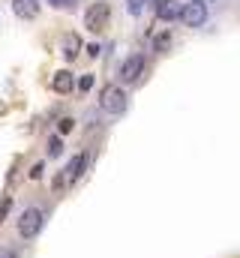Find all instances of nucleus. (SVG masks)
Listing matches in <instances>:
<instances>
[{
	"label": "nucleus",
	"instance_id": "f257e3e1",
	"mask_svg": "<svg viewBox=\"0 0 240 258\" xmlns=\"http://www.w3.org/2000/svg\"><path fill=\"white\" fill-rule=\"evenodd\" d=\"M99 108H102L108 117H120V114H126V108H129V96H126V90H123L120 84H108V87H102V93H99Z\"/></svg>",
	"mask_w": 240,
	"mask_h": 258
},
{
	"label": "nucleus",
	"instance_id": "f03ea898",
	"mask_svg": "<svg viewBox=\"0 0 240 258\" xmlns=\"http://www.w3.org/2000/svg\"><path fill=\"white\" fill-rule=\"evenodd\" d=\"M108 18H111V6L105 0H93L87 6V12H84V27L90 33H102L108 27Z\"/></svg>",
	"mask_w": 240,
	"mask_h": 258
},
{
	"label": "nucleus",
	"instance_id": "7ed1b4c3",
	"mask_svg": "<svg viewBox=\"0 0 240 258\" xmlns=\"http://www.w3.org/2000/svg\"><path fill=\"white\" fill-rule=\"evenodd\" d=\"M42 225H45V210H42V207H27V210L18 216V234H21L24 240H33V237L42 231Z\"/></svg>",
	"mask_w": 240,
	"mask_h": 258
},
{
	"label": "nucleus",
	"instance_id": "20e7f679",
	"mask_svg": "<svg viewBox=\"0 0 240 258\" xmlns=\"http://www.w3.org/2000/svg\"><path fill=\"white\" fill-rule=\"evenodd\" d=\"M180 21H183V27H192V30L204 27V24H207V6L198 3V0L180 3Z\"/></svg>",
	"mask_w": 240,
	"mask_h": 258
},
{
	"label": "nucleus",
	"instance_id": "39448f33",
	"mask_svg": "<svg viewBox=\"0 0 240 258\" xmlns=\"http://www.w3.org/2000/svg\"><path fill=\"white\" fill-rule=\"evenodd\" d=\"M141 72H144V57H141V54H129L117 69V75H120L123 84H135V81L141 78Z\"/></svg>",
	"mask_w": 240,
	"mask_h": 258
},
{
	"label": "nucleus",
	"instance_id": "423d86ee",
	"mask_svg": "<svg viewBox=\"0 0 240 258\" xmlns=\"http://www.w3.org/2000/svg\"><path fill=\"white\" fill-rule=\"evenodd\" d=\"M9 6H12L15 18H21V21H33V18L39 15V9H42L39 0H12Z\"/></svg>",
	"mask_w": 240,
	"mask_h": 258
},
{
	"label": "nucleus",
	"instance_id": "0eeeda50",
	"mask_svg": "<svg viewBox=\"0 0 240 258\" xmlns=\"http://www.w3.org/2000/svg\"><path fill=\"white\" fill-rule=\"evenodd\" d=\"M60 54L72 63V60H78V54H81V36L78 33H63V39H60Z\"/></svg>",
	"mask_w": 240,
	"mask_h": 258
},
{
	"label": "nucleus",
	"instance_id": "6e6552de",
	"mask_svg": "<svg viewBox=\"0 0 240 258\" xmlns=\"http://www.w3.org/2000/svg\"><path fill=\"white\" fill-rule=\"evenodd\" d=\"M84 168H87V153L81 150V153H75V156L66 162V183H75V180L84 174Z\"/></svg>",
	"mask_w": 240,
	"mask_h": 258
},
{
	"label": "nucleus",
	"instance_id": "1a4fd4ad",
	"mask_svg": "<svg viewBox=\"0 0 240 258\" xmlns=\"http://www.w3.org/2000/svg\"><path fill=\"white\" fill-rule=\"evenodd\" d=\"M51 87H54V93H72L75 90V75L69 72V69H57L54 72V78H51Z\"/></svg>",
	"mask_w": 240,
	"mask_h": 258
},
{
	"label": "nucleus",
	"instance_id": "9d476101",
	"mask_svg": "<svg viewBox=\"0 0 240 258\" xmlns=\"http://www.w3.org/2000/svg\"><path fill=\"white\" fill-rule=\"evenodd\" d=\"M153 9H156V18H162V21L180 18V3L177 0H153Z\"/></svg>",
	"mask_w": 240,
	"mask_h": 258
},
{
	"label": "nucleus",
	"instance_id": "9b49d317",
	"mask_svg": "<svg viewBox=\"0 0 240 258\" xmlns=\"http://www.w3.org/2000/svg\"><path fill=\"white\" fill-rule=\"evenodd\" d=\"M90 87H93V75H90V72H87V75H78V78H75V90L87 93Z\"/></svg>",
	"mask_w": 240,
	"mask_h": 258
},
{
	"label": "nucleus",
	"instance_id": "f8f14e48",
	"mask_svg": "<svg viewBox=\"0 0 240 258\" xmlns=\"http://www.w3.org/2000/svg\"><path fill=\"white\" fill-rule=\"evenodd\" d=\"M60 150H63L60 135H51V138H48V156H60Z\"/></svg>",
	"mask_w": 240,
	"mask_h": 258
},
{
	"label": "nucleus",
	"instance_id": "ddd939ff",
	"mask_svg": "<svg viewBox=\"0 0 240 258\" xmlns=\"http://www.w3.org/2000/svg\"><path fill=\"white\" fill-rule=\"evenodd\" d=\"M168 45H171V33H162V36L153 39V48H156V51H165Z\"/></svg>",
	"mask_w": 240,
	"mask_h": 258
},
{
	"label": "nucleus",
	"instance_id": "4468645a",
	"mask_svg": "<svg viewBox=\"0 0 240 258\" xmlns=\"http://www.w3.org/2000/svg\"><path fill=\"white\" fill-rule=\"evenodd\" d=\"M141 9H144V0H126V12L129 15H141Z\"/></svg>",
	"mask_w": 240,
	"mask_h": 258
},
{
	"label": "nucleus",
	"instance_id": "2eb2a0df",
	"mask_svg": "<svg viewBox=\"0 0 240 258\" xmlns=\"http://www.w3.org/2000/svg\"><path fill=\"white\" fill-rule=\"evenodd\" d=\"M72 126H75V120H72V117H63V120L57 123V132L60 135H66V132H72Z\"/></svg>",
	"mask_w": 240,
	"mask_h": 258
},
{
	"label": "nucleus",
	"instance_id": "dca6fc26",
	"mask_svg": "<svg viewBox=\"0 0 240 258\" xmlns=\"http://www.w3.org/2000/svg\"><path fill=\"white\" fill-rule=\"evenodd\" d=\"M42 171H45V165H42V162H36V165L30 168V180H39V177H42Z\"/></svg>",
	"mask_w": 240,
	"mask_h": 258
},
{
	"label": "nucleus",
	"instance_id": "f3484780",
	"mask_svg": "<svg viewBox=\"0 0 240 258\" xmlns=\"http://www.w3.org/2000/svg\"><path fill=\"white\" fill-rule=\"evenodd\" d=\"M9 207H12V198H3V201H0V222L6 219V213H9Z\"/></svg>",
	"mask_w": 240,
	"mask_h": 258
},
{
	"label": "nucleus",
	"instance_id": "a211bd4d",
	"mask_svg": "<svg viewBox=\"0 0 240 258\" xmlns=\"http://www.w3.org/2000/svg\"><path fill=\"white\" fill-rule=\"evenodd\" d=\"M0 258H15V252H9V249H0Z\"/></svg>",
	"mask_w": 240,
	"mask_h": 258
},
{
	"label": "nucleus",
	"instance_id": "6ab92c4d",
	"mask_svg": "<svg viewBox=\"0 0 240 258\" xmlns=\"http://www.w3.org/2000/svg\"><path fill=\"white\" fill-rule=\"evenodd\" d=\"M51 3H54V6H66V0H51Z\"/></svg>",
	"mask_w": 240,
	"mask_h": 258
},
{
	"label": "nucleus",
	"instance_id": "aec40b11",
	"mask_svg": "<svg viewBox=\"0 0 240 258\" xmlns=\"http://www.w3.org/2000/svg\"><path fill=\"white\" fill-rule=\"evenodd\" d=\"M198 3H204V6H207V3H216V0H198Z\"/></svg>",
	"mask_w": 240,
	"mask_h": 258
}]
</instances>
